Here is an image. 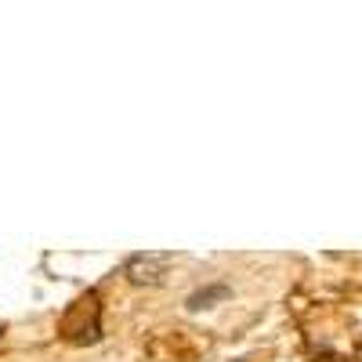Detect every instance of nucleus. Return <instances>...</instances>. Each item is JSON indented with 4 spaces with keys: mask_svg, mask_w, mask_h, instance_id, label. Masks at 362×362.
Returning <instances> with one entry per match:
<instances>
[{
    "mask_svg": "<svg viewBox=\"0 0 362 362\" xmlns=\"http://www.w3.org/2000/svg\"><path fill=\"white\" fill-rule=\"evenodd\" d=\"M228 283H206V286H199V290H192L189 297H185V308L189 312H203V308H214V305H221V300H228Z\"/></svg>",
    "mask_w": 362,
    "mask_h": 362,
    "instance_id": "f03ea898",
    "label": "nucleus"
},
{
    "mask_svg": "<svg viewBox=\"0 0 362 362\" xmlns=\"http://www.w3.org/2000/svg\"><path fill=\"white\" fill-rule=\"evenodd\" d=\"M174 264V254H163V250H145V254H131L127 264H124V276L134 283V286H160L167 279V272Z\"/></svg>",
    "mask_w": 362,
    "mask_h": 362,
    "instance_id": "f257e3e1",
    "label": "nucleus"
}]
</instances>
